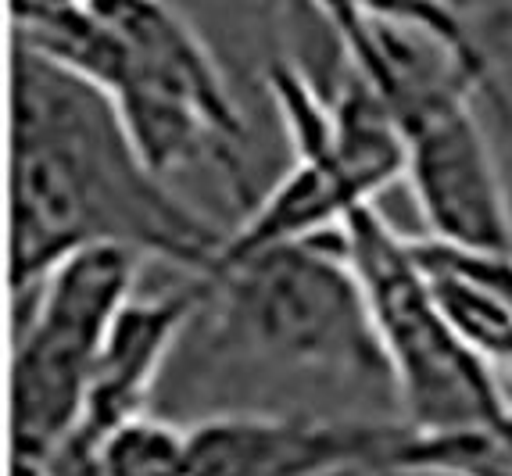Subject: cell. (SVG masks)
Returning a JSON list of instances; mask_svg holds the SVG:
<instances>
[{
  "label": "cell",
  "instance_id": "obj_3",
  "mask_svg": "<svg viewBox=\"0 0 512 476\" xmlns=\"http://www.w3.org/2000/svg\"><path fill=\"white\" fill-rule=\"evenodd\" d=\"M205 280H212L219 348L276 369L391 387L366 290L341 233L265 247Z\"/></svg>",
  "mask_w": 512,
  "mask_h": 476
},
{
  "label": "cell",
  "instance_id": "obj_11",
  "mask_svg": "<svg viewBox=\"0 0 512 476\" xmlns=\"http://www.w3.org/2000/svg\"><path fill=\"white\" fill-rule=\"evenodd\" d=\"M79 4H90V0H11V11H15V26H26V22L54 15V11L79 8Z\"/></svg>",
  "mask_w": 512,
  "mask_h": 476
},
{
  "label": "cell",
  "instance_id": "obj_5",
  "mask_svg": "<svg viewBox=\"0 0 512 476\" xmlns=\"http://www.w3.org/2000/svg\"><path fill=\"white\" fill-rule=\"evenodd\" d=\"M144 258L122 247H86L54 265L18 298L11 355V473L33 476L47 451L83 419L115 315L122 312Z\"/></svg>",
  "mask_w": 512,
  "mask_h": 476
},
{
  "label": "cell",
  "instance_id": "obj_9",
  "mask_svg": "<svg viewBox=\"0 0 512 476\" xmlns=\"http://www.w3.org/2000/svg\"><path fill=\"white\" fill-rule=\"evenodd\" d=\"M108 476H190V426L140 416L104 441Z\"/></svg>",
  "mask_w": 512,
  "mask_h": 476
},
{
  "label": "cell",
  "instance_id": "obj_10",
  "mask_svg": "<svg viewBox=\"0 0 512 476\" xmlns=\"http://www.w3.org/2000/svg\"><path fill=\"white\" fill-rule=\"evenodd\" d=\"M104 441L108 437L90 434L86 426H72L69 434L47 451V459L36 466L33 476H108Z\"/></svg>",
  "mask_w": 512,
  "mask_h": 476
},
{
  "label": "cell",
  "instance_id": "obj_7",
  "mask_svg": "<svg viewBox=\"0 0 512 476\" xmlns=\"http://www.w3.org/2000/svg\"><path fill=\"white\" fill-rule=\"evenodd\" d=\"M405 423L237 412L190 426V476H387Z\"/></svg>",
  "mask_w": 512,
  "mask_h": 476
},
{
  "label": "cell",
  "instance_id": "obj_12",
  "mask_svg": "<svg viewBox=\"0 0 512 476\" xmlns=\"http://www.w3.org/2000/svg\"><path fill=\"white\" fill-rule=\"evenodd\" d=\"M319 11H323V18L330 22V26H337V18H341V0H312Z\"/></svg>",
  "mask_w": 512,
  "mask_h": 476
},
{
  "label": "cell",
  "instance_id": "obj_4",
  "mask_svg": "<svg viewBox=\"0 0 512 476\" xmlns=\"http://www.w3.org/2000/svg\"><path fill=\"white\" fill-rule=\"evenodd\" d=\"M341 237L366 290L402 423L412 434L502 423L512 405L498 373L448 312L419 240L402 237L376 204L351 212Z\"/></svg>",
  "mask_w": 512,
  "mask_h": 476
},
{
  "label": "cell",
  "instance_id": "obj_6",
  "mask_svg": "<svg viewBox=\"0 0 512 476\" xmlns=\"http://www.w3.org/2000/svg\"><path fill=\"white\" fill-rule=\"evenodd\" d=\"M405 179L427 240L459 251H512V197L477 94H455L402 122Z\"/></svg>",
  "mask_w": 512,
  "mask_h": 476
},
{
  "label": "cell",
  "instance_id": "obj_2",
  "mask_svg": "<svg viewBox=\"0 0 512 476\" xmlns=\"http://www.w3.org/2000/svg\"><path fill=\"white\" fill-rule=\"evenodd\" d=\"M15 40L101 86L133 144L162 176L212 158L248 197V126L205 36L172 0H90L54 11Z\"/></svg>",
  "mask_w": 512,
  "mask_h": 476
},
{
  "label": "cell",
  "instance_id": "obj_8",
  "mask_svg": "<svg viewBox=\"0 0 512 476\" xmlns=\"http://www.w3.org/2000/svg\"><path fill=\"white\" fill-rule=\"evenodd\" d=\"M205 305H212V280L205 276H190V283L154 298H129L104 337L83 419L76 426L111 437L119 426L147 416L165 362Z\"/></svg>",
  "mask_w": 512,
  "mask_h": 476
},
{
  "label": "cell",
  "instance_id": "obj_1",
  "mask_svg": "<svg viewBox=\"0 0 512 476\" xmlns=\"http://www.w3.org/2000/svg\"><path fill=\"white\" fill-rule=\"evenodd\" d=\"M226 233L172 190L101 86L15 40L11 290L15 301L86 247L208 276Z\"/></svg>",
  "mask_w": 512,
  "mask_h": 476
}]
</instances>
